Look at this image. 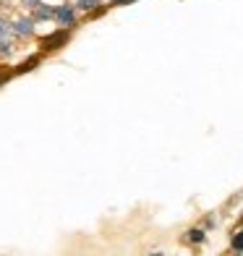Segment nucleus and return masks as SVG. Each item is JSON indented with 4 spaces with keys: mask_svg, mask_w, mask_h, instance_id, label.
<instances>
[{
    "mask_svg": "<svg viewBox=\"0 0 243 256\" xmlns=\"http://www.w3.org/2000/svg\"><path fill=\"white\" fill-rule=\"evenodd\" d=\"M78 21H81V16H78V10H76V6L71 3V0H66V3L55 6V18H52L55 29L74 32V29L78 26Z\"/></svg>",
    "mask_w": 243,
    "mask_h": 256,
    "instance_id": "nucleus-1",
    "label": "nucleus"
},
{
    "mask_svg": "<svg viewBox=\"0 0 243 256\" xmlns=\"http://www.w3.org/2000/svg\"><path fill=\"white\" fill-rule=\"evenodd\" d=\"M37 34V24L32 16H16L10 18V37L14 40H32Z\"/></svg>",
    "mask_w": 243,
    "mask_h": 256,
    "instance_id": "nucleus-2",
    "label": "nucleus"
},
{
    "mask_svg": "<svg viewBox=\"0 0 243 256\" xmlns=\"http://www.w3.org/2000/svg\"><path fill=\"white\" fill-rule=\"evenodd\" d=\"M68 40H71V32H66V29H55L52 34L42 37V52H55V50H60L63 44H68Z\"/></svg>",
    "mask_w": 243,
    "mask_h": 256,
    "instance_id": "nucleus-3",
    "label": "nucleus"
},
{
    "mask_svg": "<svg viewBox=\"0 0 243 256\" xmlns=\"http://www.w3.org/2000/svg\"><path fill=\"white\" fill-rule=\"evenodd\" d=\"M32 18H34V24H52V18H55V6L40 3L37 8L32 10Z\"/></svg>",
    "mask_w": 243,
    "mask_h": 256,
    "instance_id": "nucleus-4",
    "label": "nucleus"
},
{
    "mask_svg": "<svg viewBox=\"0 0 243 256\" xmlns=\"http://www.w3.org/2000/svg\"><path fill=\"white\" fill-rule=\"evenodd\" d=\"M42 58H44V52H34L32 58H26V60H21L16 68H14V76L16 74H29V71H34L40 63H42Z\"/></svg>",
    "mask_w": 243,
    "mask_h": 256,
    "instance_id": "nucleus-5",
    "label": "nucleus"
},
{
    "mask_svg": "<svg viewBox=\"0 0 243 256\" xmlns=\"http://www.w3.org/2000/svg\"><path fill=\"white\" fill-rule=\"evenodd\" d=\"M16 55V40L14 37H0V60H10Z\"/></svg>",
    "mask_w": 243,
    "mask_h": 256,
    "instance_id": "nucleus-6",
    "label": "nucleus"
},
{
    "mask_svg": "<svg viewBox=\"0 0 243 256\" xmlns=\"http://www.w3.org/2000/svg\"><path fill=\"white\" fill-rule=\"evenodd\" d=\"M186 240L191 243V246H202V243H206V230L204 228H191L186 232Z\"/></svg>",
    "mask_w": 243,
    "mask_h": 256,
    "instance_id": "nucleus-7",
    "label": "nucleus"
},
{
    "mask_svg": "<svg viewBox=\"0 0 243 256\" xmlns=\"http://www.w3.org/2000/svg\"><path fill=\"white\" fill-rule=\"evenodd\" d=\"M74 6H76V10L78 14H92V10H94L97 6H102V0H74Z\"/></svg>",
    "mask_w": 243,
    "mask_h": 256,
    "instance_id": "nucleus-8",
    "label": "nucleus"
},
{
    "mask_svg": "<svg viewBox=\"0 0 243 256\" xmlns=\"http://www.w3.org/2000/svg\"><path fill=\"white\" fill-rule=\"evenodd\" d=\"M230 248H233L236 256L243 254V230H236V232H233V238H230Z\"/></svg>",
    "mask_w": 243,
    "mask_h": 256,
    "instance_id": "nucleus-9",
    "label": "nucleus"
},
{
    "mask_svg": "<svg viewBox=\"0 0 243 256\" xmlns=\"http://www.w3.org/2000/svg\"><path fill=\"white\" fill-rule=\"evenodd\" d=\"M108 10H110V6H108V3H102V6H97L94 10H92V14H86V16H89V18H102V16L108 14Z\"/></svg>",
    "mask_w": 243,
    "mask_h": 256,
    "instance_id": "nucleus-10",
    "label": "nucleus"
},
{
    "mask_svg": "<svg viewBox=\"0 0 243 256\" xmlns=\"http://www.w3.org/2000/svg\"><path fill=\"white\" fill-rule=\"evenodd\" d=\"M0 37H10V18L0 16Z\"/></svg>",
    "mask_w": 243,
    "mask_h": 256,
    "instance_id": "nucleus-11",
    "label": "nucleus"
},
{
    "mask_svg": "<svg viewBox=\"0 0 243 256\" xmlns=\"http://www.w3.org/2000/svg\"><path fill=\"white\" fill-rule=\"evenodd\" d=\"M18 3H21V6H24V8L29 10V14H32V10H34V8H37L40 3H44V0H18Z\"/></svg>",
    "mask_w": 243,
    "mask_h": 256,
    "instance_id": "nucleus-12",
    "label": "nucleus"
},
{
    "mask_svg": "<svg viewBox=\"0 0 243 256\" xmlns=\"http://www.w3.org/2000/svg\"><path fill=\"white\" fill-rule=\"evenodd\" d=\"M214 225H217V220H214V214H206V217H204V222H202V228H204V230H212Z\"/></svg>",
    "mask_w": 243,
    "mask_h": 256,
    "instance_id": "nucleus-13",
    "label": "nucleus"
},
{
    "mask_svg": "<svg viewBox=\"0 0 243 256\" xmlns=\"http://www.w3.org/2000/svg\"><path fill=\"white\" fill-rule=\"evenodd\" d=\"M10 76H14V71H0V86H3Z\"/></svg>",
    "mask_w": 243,
    "mask_h": 256,
    "instance_id": "nucleus-14",
    "label": "nucleus"
},
{
    "mask_svg": "<svg viewBox=\"0 0 243 256\" xmlns=\"http://www.w3.org/2000/svg\"><path fill=\"white\" fill-rule=\"evenodd\" d=\"M105 3L112 8V6H126V3H128V0H105Z\"/></svg>",
    "mask_w": 243,
    "mask_h": 256,
    "instance_id": "nucleus-15",
    "label": "nucleus"
},
{
    "mask_svg": "<svg viewBox=\"0 0 243 256\" xmlns=\"http://www.w3.org/2000/svg\"><path fill=\"white\" fill-rule=\"evenodd\" d=\"M149 256H165V254H162V251H154V254H149Z\"/></svg>",
    "mask_w": 243,
    "mask_h": 256,
    "instance_id": "nucleus-16",
    "label": "nucleus"
}]
</instances>
